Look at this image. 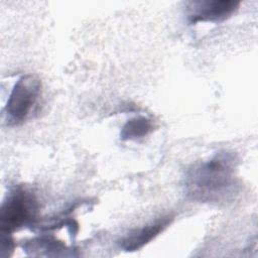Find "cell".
<instances>
[{
	"label": "cell",
	"instance_id": "cell-1",
	"mask_svg": "<svg viewBox=\"0 0 258 258\" xmlns=\"http://www.w3.org/2000/svg\"><path fill=\"white\" fill-rule=\"evenodd\" d=\"M232 172V159L226 155H217L194 170L189 176V186L195 195L210 198L230 184Z\"/></svg>",
	"mask_w": 258,
	"mask_h": 258
},
{
	"label": "cell",
	"instance_id": "cell-2",
	"mask_svg": "<svg viewBox=\"0 0 258 258\" xmlns=\"http://www.w3.org/2000/svg\"><path fill=\"white\" fill-rule=\"evenodd\" d=\"M41 82L32 75L19 78L9 95L5 114L10 125L22 123L40 96Z\"/></svg>",
	"mask_w": 258,
	"mask_h": 258
},
{
	"label": "cell",
	"instance_id": "cell-3",
	"mask_svg": "<svg viewBox=\"0 0 258 258\" xmlns=\"http://www.w3.org/2000/svg\"><path fill=\"white\" fill-rule=\"evenodd\" d=\"M37 211L34 197L25 189L18 188L13 191L1 208V231L10 234L13 231L30 223Z\"/></svg>",
	"mask_w": 258,
	"mask_h": 258
},
{
	"label": "cell",
	"instance_id": "cell-4",
	"mask_svg": "<svg viewBox=\"0 0 258 258\" xmlns=\"http://www.w3.org/2000/svg\"><path fill=\"white\" fill-rule=\"evenodd\" d=\"M239 1L233 0H202L189 3L188 21H222L230 17L239 7Z\"/></svg>",
	"mask_w": 258,
	"mask_h": 258
},
{
	"label": "cell",
	"instance_id": "cell-5",
	"mask_svg": "<svg viewBox=\"0 0 258 258\" xmlns=\"http://www.w3.org/2000/svg\"><path fill=\"white\" fill-rule=\"evenodd\" d=\"M171 221L172 217L166 216L144 226L141 229L133 231L121 241V248L127 252H133L141 249L152 239L158 236L171 223Z\"/></svg>",
	"mask_w": 258,
	"mask_h": 258
},
{
	"label": "cell",
	"instance_id": "cell-6",
	"mask_svg": "<svg viewBox=\"0 0 258 258\" xmlns=\"http://www.w3.org/2000/svg\"><path fill=\"white\" fill-rule=\"evenodd\" d=\"M153 130L152 121L146 117H135L126 122L120 132L122 140H136Z\"/></svg>",
	"mask_w": 258,
	"mask_h": 258
}]
</instances>
